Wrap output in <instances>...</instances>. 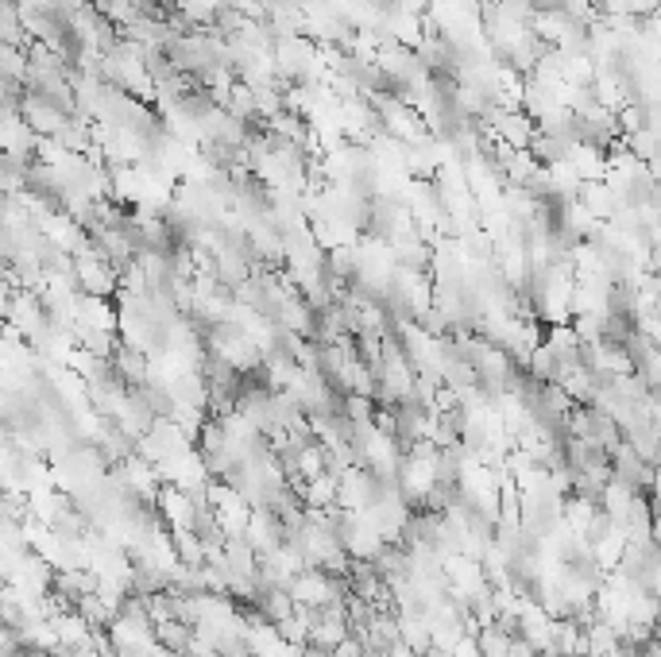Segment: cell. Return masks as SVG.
I'll use <instances>...</instances> for the list:
<instances>
[]
</instances>
